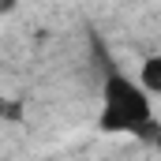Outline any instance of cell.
Here are the masks:
<instances>
[{
  "instance_id": "7a4b0ae2",
  "label": "cell",
  "mask_w": 161,
  "mask_h": 161,
  "mask_svg": "<svg viewBox=\"0 0 161 161\" xmlns=\"http://www.w3.org/2000/svg\"><path fill=\"white\" fill-rule=\"evenodd\" d=\"M142 90L146 94L161 90V56H146V64H142Z\"/></svg>"
},
{
  "instance_id": "6da1fadb",
  "label": "cell",
  "mask_w": 161,
  "mask_h": 161,
  "mask_svg": "<svg viewBox=\"0 0 161 161\" xmlns=\"http://www.w3.org/2000/svg\"><path fill=\"white\" fill-rule=\"evenodd\" d=\"M101 94H105L101 127H109V131H131V135H139L146 142L158 139V120H154V109H150V94L142 86H135L116 68H109Z\"/></svg>"
},
{
  "instance_id": "277c9868",
  "label": "cell",
  "mask_w": 161,
  "mask_h": 161,
  "mask_svg": "<svg viewBox=\"0 0 161 161\" xmlns=\"http://www.w3.org/2000/svg\"><path fill=\"white\" fill-rule=\"evenodd\" d=\"M4 4H8V0H0V11H4Z\"/></svg>"
},
{
  "instance_id": "3957f363",
  "label": "cell",
  "mask_w": 161,
  "mask_h": 161,
  "mask_svg": "<svg viewBox=\"0 0 161 161\" xmlns=\"http://www.w3.org/2000/svg\"><path fill=\"white\" fill-rule=\"evenodd\" d=\"M0 113H4L8 120H19V116H23V105H19V101H0Z\"/></svg>"
}]
</instances>
